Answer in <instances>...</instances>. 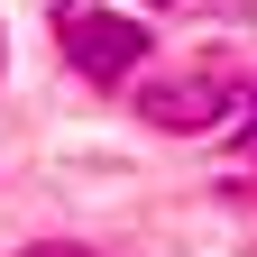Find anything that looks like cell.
Segmentation results:
<instances>
[{
    "label": "cell",
    "mask_w": 257,
    "mask_h": 257,
    "mask_svg": "<svg viewBox=\"0 0 257 257\" xmlns=\"http://www.w3.org/2000/svg\"><path fill=\"white\" fill-rule=\"evenodd\" d=\"M55 55L64 64H74V74L83 83H128V74H138V64H147V19H128V10H101V0H55Z\"/></svg>",
    "instance_id": "1"
},
{
    "label": "cell",
    "mask_w": 257,
    "mask_h": 257,
    "mask_svg": "<svg viewBox=\"0 0 257 257\" xmlns=\"http://www.w3.org/2000/svg\"><path fill=\"white\" fill-rule=\"evenodd\" d=\"M138 110H147L156 128H211L220 110H230V83H220V74H184V83H147V92H138Z\"/></svg>",
    "instance_id": "2"
},
{
    "label": "cell",
    "mask_w": 257,
    "mask_h": 257,
    "mask_svg": "<svg viewBox=\"0 0 257 257\" xmlns=\"http://www.w3.org/2000/svg\"><path fill=\"white\" fill-rule=\"evenodd\" d=\"M230 147L257 156V83H248V101H239V119H230Z\"/></svg>",
    "instance_id": "3"
},
{
    "label": "cell",
    "mask_w": 257,
    "mask_h": 257,
    "mask_svg": "<svg viewBox=\"0 0 257 257\" xmlns=\"http://www.w3.org/2000/svg\"><path fill=\"white\" fill-rule=\"evenodd\" d=\"M19 257H83V248H19Z\"/></svg>",
    "instance_id": "4"
},
{
    "label": "cell",
    "mask_w": 257,
    "mask_h": 257,
    "mask_svg": "<svg viewBox=\"0 0 257 257\" xmlns=\"http://www.w3.org/2000/svg\"><path fill=\"white\" fill-rule=\"evenodd\" d=\"M147 10H166V0H147Z\"/></svg>",
    "instance_id": "5"
}]
</instances>
